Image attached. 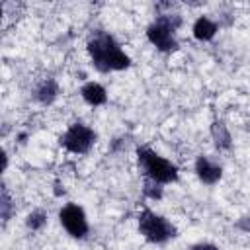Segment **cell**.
Masks as SVG:
<instances>
[{
    "instance_id": "1",
    "label": "cell",
    "mask_w": 250,
    "mask_h": 250,
    "mask_svg": "<svg viewBox=\"0 0 250 250\" xmlns=\"http://www.w3.org/2000/svg\"><path fill=\"white\" fill-rule=\"evenodd\" d=\"M92 64L100 72H119L131 66V57L107 31H94L86 43Z\"/></svg>"
},
{
    "instance_id": "2",
    "label": "cell",
    "mask_w": 250,
    "mask_h": 250,
    "mask_svg": "<svg viewBox=\"0 0 250 250\" xmlns=\"http://www.w3.org/2000/svg\"><path fill=\"white\" fill-rule=\"evenodd\" d=\"M137 164H139V170L143 172V176L146 180H152V182L162 184V186L174 184L180 178L178 166L148 146L137 148Z\"/></svg>"
},
{
    "instance_id": "3",
    "label": "cell",
    "mask_w": 250,
    "mask_h": 250,
    "mask_svg": "<svg viewBox=\"0 0 250 250\" xmlns=\"http://www.w3.org/2000/svg\"><path fill=\"white\" fill-rule=\"evenodd\" d=\"M182 25V18L178 14H162L146 27V39L160 53H174L180 43L176 37V29Z\"/></svg>"
},
{
    "instance_id": "4",
    "label": "cell",
    "mask_w": 250,
    "mask_h": 250,
    "mask_svg": "<svg viewBox=\"0 0 250 250\" xmlns=\"http://www.w3.org/2000/svg\"><path fill=\"white\" fill-rule=\"evenodd\" d=\"M137 227L141 236L150 242V244H164L176 236V227L172 221H168L164 215L152 211V209H143L137 217Z\"/></svg>"
},
{
    "instance_id": "5",
    "label": "cell",
    "mask_w": 250,
    "mask_h": 250,
    "mask_svg": "<svg viewBox=\"0 0 250 250\" xmlns=\"http://www.w3.org/2000/svg\"><path fill=\"white\" fill-rule=\"evenodd\" d=\"M96 141H98V133L82 121L68 125V129L61 135V146L70 154L90 152V148L96 145Z\"/></svg>"
},
{
    "instance_id": "6",
    "label": "cell",
    "mask_w": 250,
    "mask_h": 250,
    "mask_svg": "<svg viewBox=\"0 0 250 250\" xmlns=\"http://www.w3.org/2000/svg\"><path fill=\"white\" fill-rule=\"evenodd\" d=\"M59 223L72 238H86V234L90 232V223H88L86 211L78 203H72V201L61 207Z\"/></svg>"
},
{
    "instance_id": "7",
    "label": "cell",
    "mask_w": 250,
    "mask_h": 250,
    "mask_svg": "<svg viewBox=\"0 0 250 250\" xmlns=\"http://www.w3.org/2000/svg\"><path fill=\"white\" fill-rule=\"evenodd\" d=\"M193 172L197 176V180L205 186H215L221 182L223 178V166L215 160H211L209 156L205 154H199L195 158V164H193Z\"/></svg>"
},
{
    "instance_id": "8",
    "label": "cell",
    "mask_w": 250,
    "mask_h": 250,
    "mask_svg": "<svg viewBox=\"0 0 250 250\" xmlns=\"http://www.w3.org/2000/svg\"><path fill=\"white\" fill-rule=\"evenodd\" d=\"M217 31H219V23H217L213 18H209V16H199V18H195V21H193V25H191V35H193L197 41H201V43L211 41V39L217 35Z\"/></svg>"
},
{
    "instance_id": "9",
    "label": "cell",
    "mask_w": 250,
    "mask_h": 250,
    "mask_svg": "<svg viewBox=\"0 0 250 250\" xmlns=\"http://www.w3.org/2000/svg\"><path fill=\"white\" fill-rule=\"evenodd\" d=\"M80 96H82V100H84L88 105H92V107H100V105L107 104V92H105V88H104L100 82H94V80L86 82V84L80 88Z\"/></svg>"
},
{
    "instance_id": "10",
    "label": "cell",
    "mask_w": 250,
    "mask_h": 250,
    "mask_svg": "<svg viewBox=\"0 0 250 250\" xmlns=\"http://www.w3.org/2000/svg\"><path fill=\"white\" fill-rule=\"evenodd\" d=\"M211 139H213V145L217 150H230V146H232L230 131L225 125V121H221V119H215L211 123Z\"/></svg>"
},
{
    "instance_id": "11",
    "label": "cell",
    "mask_w": 250,
    "mask_h": 250,
    "mask_svg": "<svg viewBox=\"0 0 250 250\" xmlns=\"http://www.w3.org/2000/svg\"><path fill=\"white\" fill-rule=\"evenodd\" d=\"M35 100L39 102V104H43V105H49V104H53L55 100H57V96H59V84H57V80L55 78H45V80H41L37 86H35Z\"/></svg>"
},
{
    "instance_id": "12",
    "label": "cell",
    "mask_w": 250,
    "mask_h": 250,
    "mask_svg": "<svg viewBox=\"0 0 250 250\" xmlns=\"http://www.w3.org/2000/svg\"><path fill=\"white\" fill-rule=\"evenodd\" d=\"M25 225H27V229H31V230H41V229L47 225V213L41 211V209L31 211V213L27 215V219H25Z\"/></svg>"
},
{
    "instance_id": "13",
    "label": "cell",
    "mask_w": 250,
    "mask_h": 250,
    "mask_svg": "<svg viewBox=\"0 0 250 250\" xmlns=\"http://www.w3.org/2000/svg\"><path fill=\"white\" fill-rule=\"evenodd\" d=\"M162 191H164V188H162V184H156V182H152V180H146L145 178V186H143V193L148 197V199H152V201H156V199H160L162 197Z\"/></svg>"
},
{
    "instance_id": "14",
    "label": "cell",
    "mask_w": 250,
    "mask_h": 250,
    "mask_svg": "<svg viewBox=\"0 0 250 250\" xmlns=\"http://www.w3.org/2000/svg\"><path fill=\"white\" fill-rule=\"evenodd\" d=\"M0 213H2L4 223H6V221L10 219V215H12V197H10L8 189H6V186H2V195H0Z\"/></svg>"
},
{
    "instance_id": "15",
    "label": "cell",
    "mask_w": 250,
    "mask_h": 250,
    "mask_svg": "<svg viewBox=\"0 0 250 250\" xmlns=\"http://www.w3.org/2000/svg\"><path fill=\"white\" fill-rule=\"evenodd\" d=\"M189 250H221V248L217 244H211V242H197Z\"/></svg>"
},
{
    "instance_id": "16",
    "label": "cell",
    "mask_w": 250,
    "mask_h": 250,
    "mask_svg": "<svg viewBox=\"0 0 250 250\" xmlns=\"http://www.w3.org/2000/svg\"><path fill=\"white\" fill-rule=\"evenodd\" d=\"M248 225H250V215H248Z\"/></svg>"
}]
</instances>
